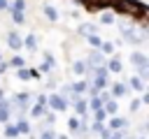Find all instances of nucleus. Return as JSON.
<instances>
[{"label":"nucleus","mask_w":149,"mask_h":139,"mask_svg":"<svg viewBox=\"0 0 149 139\" xmlns=\"http://www.w3.org/2000/svg\"><path fill=\"white\" fill-rule=\"evenodd\" d=\"M47 107L51 109V111H65V109H70V104H68V100L65 97H61V95H47Z\"/></svg>","instance_id":"obj_1"},{"label":"nucleus","mask_w":149,"mask_h":139,"mask_svg":"<svg viewBox=\"0 0 149 139\" xmlns=\"http://www.w3.org/2000/svg\"><path fill=\"white\" fill-rule=\"evenodd\" d=\"M128 125H130V123H128V118H121V116H116V114H114V116H109V118H107V125H105V127H107V130H126Z\"/></svg>","instance_id":"obj_2"},{"label":"nucleus","mask_w":149,"mask_h":139,"mask_svg":"<svg viewBox=\"0 0 149 139\" xmlns=\"http://www.w3.org/2000/svg\"><path fill=\"white\" fill-rule=\"evenodd\" d=\"M86 65H88V67H100V65H105V53H102L100 49H93V51L88 53V58H86Z\"/></svg>","instance_id":"obj_3"},{"label":"nucleus","mask_w":149,"mask_h":139,"mask_svg":"<svg viewBox=\"0 0 149 139\" xmlns=\"http://www.w3.org/2000/svg\"><path fill=\"white\" fill-rule=\"evenodd\" d=\"M7 44H9V49H12V51H21V46H23V39L19 37V32L9 30V32H7Z\"/></svg>","instance_id":"obj_4"},{"label":"nucleus","mask_w":149,"mask_h":139,"mask_svg":"<svg viewBox=\"0 0 149 139\" xmlns=\"http://www.w3.org/2000/svg\"><path fill=\"white\" fill-rule=\"evenodd\" d=\"M126 93H130V88L123 83V81H116V83H112V88H109V95L116 100V97H121V95H126Z\"/></svg>","instance_id":"obj_5"},{"label":"nucleus","mask_w":149,"mask_h":139,"mask_svg":"<svg viewBox=\"0 0 149 139\" xmlns=\"http://www.w3.org/2000/svg\"><path fill=\"white\" fill-rule=\"evenodd\" d=\"M130 63H133L135 67H142V65H149V58H147L142 51H133V53H130Z\"/></svg>","instance_id":"obj_6"},{"label":"nucleus","mask_w":149,"mask_h":139,"mask_svg":"<svg viewBox=\"0 0 149 139\" xmlns=\"http://www.w3.org/2000/svg\"><path fill=\"white\" fill-rule=\"evenodd\" d=\"M126 86H128L130 90H135V93H144V81H142L140 76H130V79L126 81Z\"/></svg>","instance_id":"obj_7"},{"label":"nucleus","mask_w":149,"mask_h":139,"mask_svg":"<svg viewBox=\"0 0 149 139\" xmlns=\"http://www.w3.org/2000/svg\"><path fill=\"white\" fill-rule=\"evenodd\" d=\"M28 111H30V116H33V118H42V116H44V111H47V104H44V102H35V104H30V107H28Z\"/></svg>","instance_id":"obj_8"},{"label":"nucleus","mask_w":149,"mask_h":139,"mask_svg":"<svg viewBox=\"0 0 149 139\" xmlns=\"http://www.w3.org/2000/svg\"><path fill=\"white\" fill-rule=\"evenodd\" d=\"M102 111H105L107 116H114V114L119 111V104H116V100H114V97H109L107 102H102Z\"/></svg>","instance_id":"obj_9"},{"label":"nucleus","mask_w":149,"mask_h":139,"mask_svg":"<svg viewBox=\"0 0 149 139\" xmlns=\"http://www.w3.org/2000/svg\"><path fill=\"white\" fill-rule=\"evenodd\" d=\"M84 2H86V7H88V9H102V7L112 5L114 0H84Z\"/></svg>","instance_id":"obj_10"},{"label":"nucleus","mask_w":149,"mask_h":139,"mask_svg":"<svg viewBox=\"0 0 149 139\" xmlns=\"http://www.w3.org/2000/svg\"><path fill=\"white\" fill-rule=\"evenodd\" d=\"M14 127H16L19 134H28V132H30V123H28L26 118H16V125H14Z\"/></svg>","instance_id":"obj_11"},{"label":"nucleus","mask_w":149,"mask_h":139,"mask_svg":"<svg viewBox=\"0 0 149 139\" xmlns=\"http://www.w3.org/2000/svg\"><path fill=\"white\" fill-rule=\"evenodd\" d=\"M77 32H79L81 37H88V35H93V32H95V25H93V23H81Z\"/></svg>","instance_id":"obj_12"},{"label":"nucleus","mask_w":149,"mask_h":139,"mask_svg":"<svg viewBox=\"0 0 149 139\" xmlns=\"http://www.w3.org/2000/svg\"><path fill=\"white\" fill-rule=\"evenodd\" d=\"M44 16H47V21H58V9L51 7V5H47L44 7Z\"/></svg>","instance_id":"obj_13"},{"label":"nucleus","mask_w":149,"mask_h":139,"mask_svg":"<svg viewBox=\"0 0 149 139\" xmlns=\"http://www.w3.org/2000/svg\"><path fill=\"white\" fill-rule=\"evenodd\" d=\"M105 67H107V70H112V72L116 74V72H121V60L114 56V58H109V63H105Z\"/></svg>","instance_id":"obj_14"},{"label":"nucleus","mask_w":149,"mask_h":139,"mask_svg":"<svg viewBox=\"0 0 149 139\" xmlns=\"http://www.w3.org/2000/svg\"><path fill=\"white\" fill-rule=\"evenodd\" d=\"M86 67H88L86 60H74V63H72V72H74V74H86Z\"/></svg>","instance_id":"obj_15"},{"label":"nucleus","mask_w":149,"mask_h":139,"mask_svg":"<svg viewBox=\"0 0 149 139\" xmlns=\"http://www.w3.org/2000/svg\"><path fill=\"white\" fill-rule=\"evenodd\" d=\"M79 125H81V120H79V116H70V118H68V130H70L72 134H74V132L79 130Z\"/></svg>","instance_id":"obj_16"},{"label":"nucleus","mask_w":149,"mask_h":139,"mask_svg":"<svg viewBox=\"0 0 149 139\" xmlns=\"http://www.w3.org/2000/svg\"><path fill=\"white\" fill-rule=\"evenodd\" d=\"M23 46H28L30 51H37V37H35V35L30 32V35H28V37L23 39Z\"/></svg>","instance_id":"obj_17"},{"label":"nucleus","mask_w":149,"mask_h":139,"mask_svg":"<svg viewBox=\"0 0 149 139\" xmlns=\"http://www.w3.org/2000/svg\"><path fill=\"white\" fill-rule=\"evenodd\" d=\"M16 79L28 81V79H30V67H16Z\"/></svg>","instance_id":"obj_18"},{"label":"nucleus","mask_w":149,"mask_h":139,"mask_svg":"<svg viewBox=\"0 0 149 139\" xmlns=\"http://www.w3.org/2000/svg\"><path fill=\"white\" fill-rule=\"evenodd\" d=\"M137 76H140V79L147 83V81H149V65H142V67H137Z\"/></svg>","instance_id":"obj_19"},{"label":"nucleus","mask_w":149,"mask_h":139,"mask_svg":"<svg viewBox=\"0 0 149 139\" xmlns=\"http://www.w3.org/2000/svg\"><path fill=\"white\" fill-rule=\"evenodd\" d=\"M12 21L21 25V23H26V14H23V12H14V9H12Z\"/></svg>","instance_id":"obj_20"},{"label":"nucleus","mask_w":149,"mask_h":139,"mask_svg":"<svg viewBox=\"0 0 149 139\" xmlns=\"http://www.w3.org/2000/svg\"><path fill=\"white\" fill-rule=\"evenodd\" d=\"M86 39H88V44H91L93 49H100V44H102V39H100V37L95 35V32H93V35H88Z\"/></svg>","instance_id":"obj_21"},{"label":"nucleus","mask_w":149,"mask_h":139,"mask_svg":"<svg viewBox=\"0 0 149 139\" xmlns=\"http://www.w3.org/2000/svg\"><path fill=\"white\" fill-rule=\"evenodd\" d=\"M9 67H26V60H23L21 56H14V58L9 60Z\"/></svg>","instance_id":"obj_22"},{"label":"nucleus","mask_w":149,"mask_h":139,"mask_svg":"<svg viewBox=\"0 0 149 139\" xmlns=\"http://www.w3.org/2000/svg\"><path fill=\"white\" fill-rule=\"evenodd\" d=\"M42 118H44V123H47V125H54V123H56V111H44V116H42Z\"/></svg>","instance_id":"obj_23"},{"label":"nucleus","mask_w":149,"mask_h":139,"mask_svg":"<svg viewBox=\"0 0 149 139\" xmlns=\"http://www.w3.org/2000/svg\"><path fill=\"white\" fill-rule=\"evenodd\" d=\"M100 21H102L105 25H112V23H114V14H109V12H105V14L100 16Z\"/></svg>","instance_id":"obj_24"},{"label":"nucleus","mask_w":149,"mask_h":139,"mask_svg":"<svg viewBox=\"0 0 149 139\" xmlns=\"http://www.w3.org/2000/svg\"><path fill=\"white\" fill-rule=\"evenodd\" d=\"M93 118L100 120V123H105V120H107V114H105L102 109H95V111H93Z\"/></svg>","instance_id":"obj_25"},{"label":"nucleus","mask_w":149,"mask_h":139,"mask_svg":"<svg viewBox=\"0 0 149 139\" xmlns=\"http://www.w3.org/2000/svg\"><path fill=\"white\" fill-rule=\"evenodd\" d=\"M5 137H9V139H14V137H19V132H16V127H14V125H7V127H5Z\"/></svg>","instance_id":"obj_26"},{"label":"nucleus","mask_w":149,"mask_h":139,"mask_svg":"<svg viewBox=\"0 0 149 139\" xmlns=\"http://www.w3.org/2000/svg\"><path fill=\"white\" fill-rule=\"evenodd\" d=\"M12 9H14V12H23V9H26V0H14Z\"/></svg>","instance_id":"obj_27"},{"label":"nucleus","mask_w":149,"mask_h":139,"mask_svg":"<svg viewBox=\"0 0 149 139\" xmlns=\"http://www.w3.org/2000/svg\"><path fill=\"white\" fill-rule=\"evenodd\" d=\"M100 51H102V53H112V51H114V44H109V42H102V44H100Z\"/></svg>","instance_id":"obj_28"},{"label":"nucleus","mask_w":149,"mask_h":139,"mask_svg":"<svg viewBox=\"0 0 149 139\" xmlns=\"http://www.w3.org/2000/svg\"><path fill=\"white\" fill-rule=\"evenodd\" d=\"M9 116H12V111H9V109H0V123H7V120H9Z\"/></svg>","instance_id":"obj_29"},{"label":"nucleus","mask_w":149,"mask_h":139,"mask_svg":"<svg viewBox=\"0 0 149 139\" xmlns=\"http://www.w3.org/2000/svg\"><path fill=\"white\" fill-rule=\"evenodd\" d=\"M140 107H142V102H140V100H133L128 109H130V114H135V111H140Z\"/></svg>","instance_id":"obj_30"},{"label":"nucleus","mask_w":149,"mask_h":139,"mask_svg":"<svg viewBox=\"0 0 149 139\" xmlns=\"http://www.w3.org/2000/svg\"><path fill=\"white\" fill-rule=\"evenodd\" d=\"M40 139H56V132H51V130H42Z\"/></svg>","instance_id":"obj_31"},{"label":"nucleus","mask_w":149,"mask_h":139,"mask_svg":"<svg viewBox=\"0 0 149 139\" xmlns=\"http://www.w3.org/2000/svg\"><path fill=\"white\" fill-rule=\"evenodd\" d=\"M30 79H40V72H37V67H35V70L30 67Z\"/></svg>","instance_id":"obj_32"},{"label":"nucleus","mask_w":149,"mask_h":139,"mask_svg":"<svg viewBox=\"0 0 149 139\" xmlns=\"http://www.w3.org/2000/svg\"><path fill=\"white\" fill-rule=\"evenodd\" d=\"M7 67H9V63H5V60H0V74H2V72H5Z\"/></svg>","instance_id":"obj_33"},{"label":"nucleus","mask_w":149,"mask_h":139,"mask_svg":"<svg viewBox=\"0 0 149 139\" xmlns=\"http://www.w3.org/2000/svg\"><path fill=\"white\" fill-rule=\"evenodd\" d=\"M7 7H9V2L7 0H0V9H7Z\"/></svg>","instance_id":"obj_34"},{"label":"nucleus","mask_w":149,"mask_h":139,"mask_svg":"<svg viewBox=\"0 0 149 139\" xmlns=\"http://www.w3.org/2000/svg\"><path fill=\"white\" fill-rule=\"evenodd\" d=\"M56 139H70L68 134H56Z\"/></svg>","instance_id":"obj_35"},{"label":"nucleus","mask_w":149,"mask_h":139,"mask_svg":"<svg viewBox=\"0 0 149 139\" xmlns=\"http://www.w3.org/2000/svg\"><path fill=\"white\" fill-rule=\"evenodd\" d=\"M0 97H5V90H2V88H0Z\"/></svg>","instance_id":"obj_36"},{"label":"nucleus","mask_w":149,"mask_h":139,"mask_svg":"<svg viewBox=\"0 0 149 139\" xmlns=\"http://www.w3.org/2000/svg\"><path fill=\"white\" fill-rule=\"evenodd\" d=\"M0 60H2V56H0Z\"/></svg>","instance_id":"obj_37"}]
</instances>
